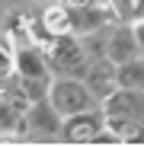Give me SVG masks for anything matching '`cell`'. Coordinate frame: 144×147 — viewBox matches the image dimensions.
<instances>
[{
	"mask_svg": "<svg viewBox=\"0 0 144 147\" xmlns=\"http://www.w3.org/2000/svg\"><path fill=\"white\" fill-rule=\"evenodd\" d=\"M61 7H67V10H74V7H87V3H93V0H58Z\"/></svg>",
	"mask_w": 144,
	"mask_h": 147,
	"instance_id": "15",
	"label": "cell"
},
{
	"mask_svg": "<svg viewBox=\"0 0 144 147\" xmlns=\"http://www.w3.org/2000/svg\"><path fill=\"white\" fill-rule=\"evenodd\" d=\"M48 102H51L61 115H74V112H83V109H96V106H99V102L93 99V93L87 90V83L77 80V77H51Z\"/></svg>",
	"mask_w": 144,
	"mask_h": 147,
	"instance_id": "3",
	"label": "cell"
},
{
	"mask_svg": "<svg viewBox=\"0 0 144 147\" xmlns=\"http://www.w3.org/2000/svg\"><path fill=\"white\" fill-rule=\"evenodd\" d=\"M16 74L19 77H55L42 45H19L16 48Z\"/></svg>",
	"mask_w": 144,
	"mask_h": 147,
	"instance_id": "8",
	"label": "cell"
},
{
	"mask_svg": "<svg viewBox=\"0 0 144 147\" xmlns=\"http://www.w3.org/2000/svg\"><path fill=\"white\" fill-rule=\"evenodd\" d=\"M13 74H16V48H10L0 38V86H3Z\"/></svg>",
	"mask_w": 144,
	"mask_h": 147,
	"instance_id": "12",
	"label": "cell"
},
{
	"mask_svg": "<svg viewBox=\"0 0 144 147\" xmlns=\"http://www.w3.org/2000/svg\"><path fill=\"white\" fill-rule=\"evenodd\" d=\"M83 83H87V90L93 93V99H96V102H103L109 93L118 90V64L109 61L106 55L93 58L90 67H87V74H83Z\"/></svg>",
	"mask_w": 144,
	"mask_h": 147,
	"instance_id": "5",
	"label": "cell"
},
{
	"mask_svg": "<svg viewBox=\"0 0 144 147\" xmlns=\"http://www.w3.org/2000/svg\"><path fill=\"white\" fill-rule=\"evenodd\" d=\"M45 58H48V67H51L55 77H77V80H83V74H87V67L93 61L87 55L80 35H74V32L55 35L45 45Z\"/></svg>",
	"mask_w": 144,
	"mask_h": 147,
	"instance_id": "1",
	"label": "cell"
},
{
	"mask_svg": "<svg viewBox=\"0 0 144 147\" xmlns=\"http://www.w3.org/2000/svg\"><path fill=\"white\" fill-rule=\"evenodd\" d=\"M138 55H141V48H138V38H135L131 22L128 19L112 22L109 32H106V58L115 61V64H125V61H131Z\"/></svg>",
	"mask_w": 144,
	"mask_h": 147,
	"instance_id": "6",
	"label": "cell"
},
{
	"mask_svg": "<svg viewBox=\"0 0 144 147\" xmlns=\"http://www.w3.org/2000/svg\"><path fill=\"white\" fill-rule=\"evenodd\" d=\"M22 118H26V144H58L64 115L48 102V99L32 102Z\"/></svg>",
	"mask_w": 144,
	"mask_h": 147,
	"instance_id": "2",
	"label": "cell"
},
{
	"mask_svg": "<svg viewBox=\"0 0 144 147\" xmlns=\"http://www.w3.org/2000/svg\"><path fill=\"white\" fill-rule=\"evenodd\" d=\"M42 29L48 32V35H67L70 32V13H67V7H61L58 3V0H55V3H48L45 7V13H42Z\"/></svg>",
	"mask_w": 144,
	"mask_h": 147,
	"instance_id": "9",
	"label": "cell"
},
{
	"mask_svg": "<svg viewBox=\"0 0 144 147\" xmlns=\"http://www.w3.org/2000/svg\"><path fill=\"white\" fill-rule=\"evenodd\" d=\"M131 29H135V38H138L141 55H144V16H141V19H131Z\"/></svg>",
	"mask_w": 144,
	"mask_h": 147,
	"instance_id": "14",
	"label": "cell"
},
{
	"mask_svg": "<svg viewBox=\"0 0 144 147\" xmlns=\"http://www.w3.org/2000/svg\"><path fill=\"white\" fill-rule=\"evenodd\" d=\"M103 128H106V112H103V106L83 109V112H74V115H64L58 144H93V138L99 134Z\"/></svg>",
	"mask_w": 144,
	"mask_h": 147,
	"instance_id": "4",
	"label": "cell"
},
{
	"mask_svg": "<svg viewBox=\"0 0 144 147\" xmlns=\"http://www.w3.org/2000/svg\"><path fill=\"white\" fill-rule=\"evenodd\" d=\"M109 118H141L144 121V90H125L118 86L99 102Z\"/></svg>",
	"mask_w": 144,
	"mask_h": 147,
	"instance_id": "7",
	"label": "cell"
},
{
	"mask_svg": "<svg viewBox=\"0 0 144 147\" xmlns=\"http://www.w3.org/2000/svg\"><path fill=\"white\" fill-rule=\"evenodd\" d=\"M103 144H115V147H118V144H122V141H118V134H115L112 128H103L99 134L93 138V147H103Z\"/></svg>",
	"mask_w": 144,
	"mask_h": 147,
	"instance_id": "13",
	"label": "cell"
},
{
	"mask_svg": "<svg viewBox=\"0 0 144 147\" xmlns=\"http://www.w3.org/2000/svg\"><path fill=\"white\" fill-rule=\"evenodd\" d=\"M16 83H19L22 93H26V99H29V102H39V99H48L51 77H19V74H16Z\"/></svg>",
	"mask_w": 144,
	"mask_h": 147,
	"instance_id": "11",
	"label": "cell"
},
{
	"mask_svg": "<svg viewBox=\"0 0 144 147\" xmlns=\"http://www.w3.org/2000/svg\"><path fill=\"white\" fill-rule=\"evenodd\" d=\"M118 86H125V90H144V55L118 64Z\"/></svg>",
	"mask_w": 144,
	"mask_h": 147,
	"instance_id": "10",
	"label": "cell"
}]
</instances>
